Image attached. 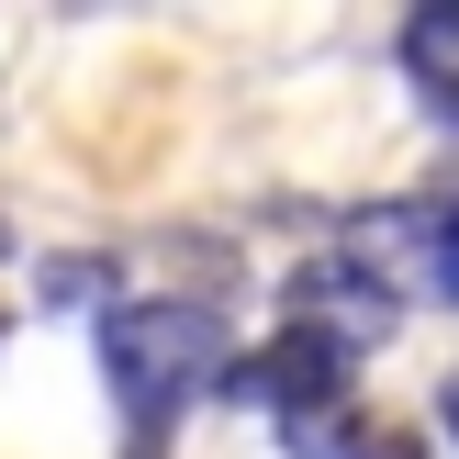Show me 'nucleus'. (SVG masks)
Segmentation results:
<instances>
[{
	"label": "nucleus",
	"instance_id": "3",
	"mask_svg": "<svg viewBox=\"0 0 459 459\" xmlns=\"http://www.w3.org/2000/svg\"><path fill=\"white\" fill-rule=\"evenodd\" d=\"M370 236H393V247H403V281H415L426 303L459 314V179H448V191H426V202L370 213Z\"/></svg>",
	"mask_w": 459,
	"mask_h": 459
},
{
	"label": "nucleus",
	"instance_id": "1",
	"mask_svg": "<svg viewBox=\"0 0 459 459\" xmlns=\"http://www.w3.org/2000/svg\"><path fill=\"white\" fill-rule=\"evenodd\" d=\"M224 370H236V336H224L213 303H112L101 314V381L134 437L124 459H157L202 393H224Z\"/></svg>",
	"mask_w": 459,
	"mask_h": 459
},
{
	"label": "nucleus",
	"instance_id": "6",
	"mask_svg": "<svg viewBox=\"0 0 459 459\" xmlns=\"http://www.w3.org/2000/svg\"><path fill=\"white\" fill-rule=\"evenodd\" d=\"M90 291H101V258H56L45 269V303H90Z\"/></svg>",
	"mask_w": 459,
	"mask_h": 459
},
{
	"label": "nucleus",
	"instance_id": "4",
	"mask_svg": "<svg viewBox=\"0 0 459 459\" xmlns=\"http://www.w3.org/2000/svg\"><path fill=\"white\" fill-rule=\"evenodd\" d=\"M393 56H403V79H415V101L459 134V0H426V12L393 34Z\"/></svg>",
	"mask_w": 459,
	"mask_h": 459
},
{
	"label": "nucleus",
	"instance_id": "5",
	"mask_svg": "<svg viewBox=\"0 0 459 459\" xmlns=\"http://www.w3.org/2000/svg\"><path fill=\"white\" fill-rule=\"evenodd\" d=\"M281 448L291 459H426L415 426H381V415H359V403H325V415L281 426Z\"/></svg>",
	"mask_w": 459,
	"mask_h": 459
},
{
	"label": "nucleus",
	"instance_id": "7",
	"mask_svg": "<svg viewBox=\"0 0 459 459\" xmlns=\"http://www.w3.org/2000/svg\"><path fill=\"white\" fill-rule=\"evenodd\" d=\"M437 426H448V437H459V370L437 381Z\"/></svg>",
	"mask_w": 459,
	"mask_h": 459
},
{
	"label": "nucleus",
	"instance_id": "2",
	"mask_svg": "<svg viewBox=\"0 0 459 459\" xmlns=\"http://www.w3.org/2000/svg\"><path fill=\"white\" fill-rule=\"evenodd\" d=\"M348 381H359V348L336 325H314V314H291L258 359L224 370V393H247V403H269L281 426H303V415H325V403H348Z\"/></svg>",
	"mask_w": 459,
	"mask_h": 459
}]
</instances>
